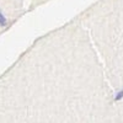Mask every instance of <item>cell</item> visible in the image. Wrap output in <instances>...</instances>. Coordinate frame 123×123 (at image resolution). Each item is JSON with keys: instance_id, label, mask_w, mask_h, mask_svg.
Returning <instances> with one entry per match:
<instances>
[{"instance_id": "cell-1", "label": "cell", "mask_w": 123, "mask_h": 123, "mask_svg": "<svg viewBox=\"0 0 123 123\" xmlns=\"http://www.w3.org/2000/svg\"><path fill=\"white\" fill-rule=\"evenodd\" d=\"M0 26H6V20L3 16V14H0Z\"/></svg>"}, {"instance_id": "cell-2", "label": "cell", "mask_w": 123, "mask_h": 123, "mask_svg": "<svg viewBox=\"0 0 123 123\" xmlns=\"http://www.w3.org/2000/svg\"><path fill=\"white\" fill-rule=\"evenodd\" d=\"M122 97H123V91L118 92V94H117V96H116V98H115V100H116V101H118V100H121Z\"/></svg>"}]
</instances>
